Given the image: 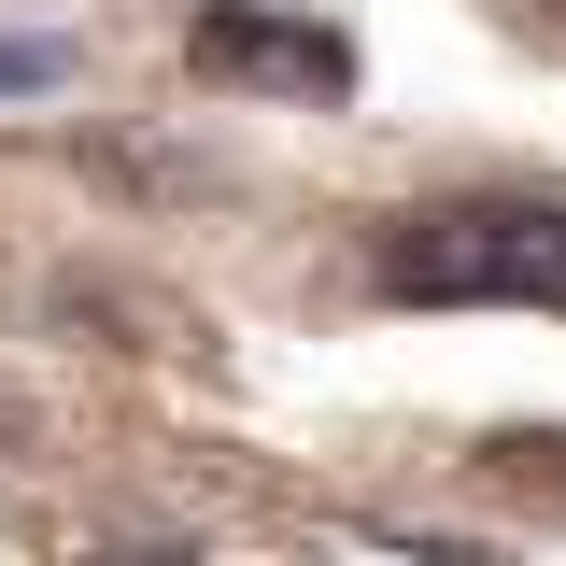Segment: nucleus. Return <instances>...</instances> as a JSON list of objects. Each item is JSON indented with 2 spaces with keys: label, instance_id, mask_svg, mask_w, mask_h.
Wrapping results in <instances>:
<instances>
[{
  "label": "nucleus",
  "instance_id": "f257e3e1",
  "mask_svg": "<svg viewBox=\"0 0 566 566\" xmlns=\"http://www.w3.org/2000/svg\"><path fill=\"white\" fill-rule=\"evenodd\" d=\"M368 283L397 312H566V199H424L382 227Z\"/></svg>",
  "mask_w": 566,
  "mask_h": 566
},
{
  "label": "nucleus",
  "instance_id": "f03ea898",
  "mask_svg": "<svg viewBox=\"0 0 566 566\" xmlns=\"http://www.w3.org/2000/svg\"><path fill=\"white\" fill-rule=\"evenodd\" d=\"M185 71L199 85H255V99H354V43L326 14H270V0H212L199 29H185Z\"/></svg>",
  "mask_w": 566,
  "mask_h": 566
},
{
  "label": "nucleus",
  "instance_id": "7ed1b4c3",
  "mask_svg": "<svg viewBox=\"0 0 566 566\" xmlns=\"http://www.w3.org/2000/svg\"><path fill=\"white\" fill-rule=\"evenodd\" d=\"M71 43H0V99H29V85H57Z\"/></svg>",
  "mask_w": 566,
  "mask_h": 566
}]
</instances>
